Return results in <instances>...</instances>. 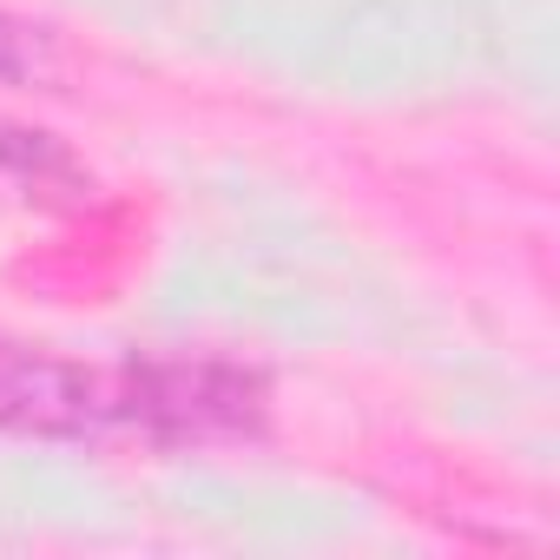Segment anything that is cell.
<instances>
[{"instance_id":"cell-1","label":"cell","mask_w":560,"mask_h":560,"mask_svg":"<svg viewBox=\"0 0 560 560\" xmlns=\"http://www.w3.org/2000/svg\"><path fill=\"white\" fill-rule=\"evenodd\" d=\"M54 80H60L54 34L0 8V86H54Z\"/></svg>"}]
</instances>
